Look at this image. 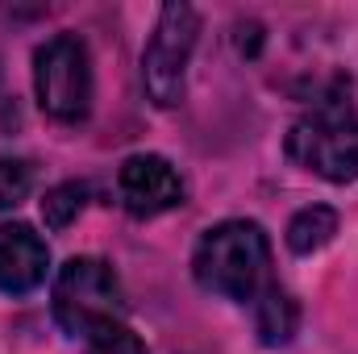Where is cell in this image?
<instances>
[{
    "mask_svg": "<svg viewBox=\"0 0 358 354\" xmlns=\"http://www.w3.org/2000/svg\"><path fill=\"white\" fill-rule=\"evenodd\" d=\"M192 275L204 292L250 309L279 288L271 271V238L259 221H221L204 229L192 255Z\"/></svg>",
    "mask_w": 358,
    "mask_h": 354,
    "instance_id": "obj_1",
    "label": "cell"
},
{
    "mask_svg": "<svg viewBox=\"0 0 358 354\" xmlns=\"http://www.w3.org/2000/svg\"><path fill=\"white\" fill-rule=\"evenodd\" d=\"M287 155L304 171L329 179V183H350L358 179V108L350 96L325 92L287 134Z\"/></svg>",
    "mask_w": 358,
    "mask_h": 354,
    "instance_id": "obj_2",
    "label": "cell"
},
{
    "mask_svg": "<svg viewBox=\"0 0 358 354\" xmlns=\"http://www.w3.org/2000/svg\"><path fill=\"white\" fill-rule=\"evenodd\" d=\"M50 309H55V321L67 338H84L108 330V325H121L129 304H125V292H121V279L113 275V267L104 259H92L80 255L55 275V292H50Z\"/></svg>",
    "mask_w": 358,
    "mask_h": 354,
    "instance_id": "obj_3",
    "label": "cell"
},
{
    "mask_svg": "<svg viewBox=\"0 0 358 354\" xmlns=\"http://www.w3.org/2000/svg\"><path fill=\"white\" fill-rule=\"evenodd\" d=\"M34 92L46 117L80 125L92 113V59L84 38L55 34L34 55Z\"/></svg>",
    "mask_w": 358,
    "mask_h": 354,
    "instance_id": "obj_4",
    "label": "cell"
},
{
    "mask_svg": "<svg viewBox=\"0 0 358 354\" xmlns=\"http://www.w3.org/2000/svg\"><path fill=\"white\" fill-rule=\"evenodd\" d=\"M196 38H200V13L192 4L171 0L159 8L155 34L142 50V80H146V92L159 108L183 104V80H187Z\"/></svg>",
    "mask_w": 358,
    "mask_h": 354,
    "instance_id": "obj_5",
    "label": "cell"
},
{
    "mask_svg": "<svg viewBox=\"0 0 358 354\" xmlns=\"http://www.w3.org/2000/svg\"><path fill=\"white\" fill-rule=\"evenodd\" d=\"M117 192L125 213L138 221L183 204V179L163 155H129L117 171Z\"/></svg>",
    "mask_w": 358,
    "mask_h": 354,
    "instance_id": "obj_6",
    "label": "cell"
},
{
    "mask_svg": "<svg viewBox=\"0 0 358 354\" xmlns=\"http://www.w3.org/2000/svg\"><path fill=\"white\" fill-rule=\"evenodd\" d=\"M50 267V246L42 242V234H34L21 221H4L0 225V292L8 296H29Z\"/></svg>",
    "mask_w": 358,
    "mask_h": 354,
    "instance_id": "obj_7",
    "label": "cell"
},
{
    "mask_svg": "<svg viewBox=\"0 0 358 354\" xmlns=\"http://www.w3.org/2000/svg\"><path fill=\"white\" fill-rule=\"evenodd\" d=\"M296 325H300V309L283 288H275L255 304V334L263 346H287L296 338Z\"/></svg>",
    "mask_w": 358,
    "mask_h": 354,
    "instance_id": "obj_8",
    "label": "cell"
},
{
    "mask_svg": "<svg viewBox=\"0 0 358 354\" xmlns=\"http://www.w3.org/2000/svg\"><path fill=\"white\" fill-rule=\"evenodd\" d=\"M338 234V213L329 204H308L287 221V250L292 255H313L321 246H329Z\"/></svg>",
    "mask_w": 358,
    "mask_h": 354,
    "instance_id": "obj_9",
    "label": "cell"
},
{
    "mask_svg": "<svg viewBox=\"0 0 358 354\" xmlns=\"http://www.w3.org/2000/svg\"><path fill=\"white\" fill-rule=\"evenodd\" d=\"M84 204H88V187L84 183H59V187H50L42 196V221L50 229H67L84 213Z\"/></svg>",
    "mask_w": 358,
    "mask_h": 354,
    "instance_id": "obj_10",
    "label": "cell"
},
{
    "mask_svg": "<svg viewBox=\"0 0 358 354\" xmlns=\"http://www.w3.org/2000/svg\"><path fill=\"white\" fill-rule=\"evenodd\" d=\"M34 192V167L25 159L0 155V208H17Z\"/></svg>",
    "mask_w": 358,
    "mask_h": 354,
    "instance_id": "obj_11",
    "label": "cell"
},
{
    "mask_svg": "<svg viewBox=\"0 0 358 354\" xmlns=\"http://www.w3.org/2000/svg\"><path fill=\"white\" fill-rule=\"evenodd\" d=\"M88 354H146V346H142V338L121 321V325H108V330L92 334Z\"/></svg>",
    "mask_w": 358,
    "mask_h": 354,
    "instance_id": "obj_12",
    "label": "cell"
}]
</instances>
